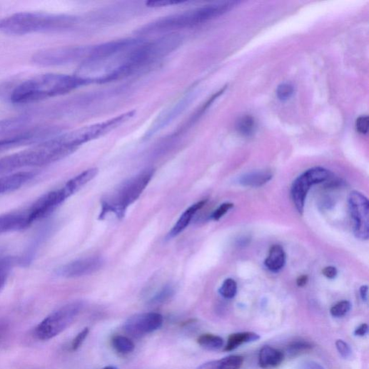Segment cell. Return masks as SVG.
I'll use <instances>...</instances> for the list:
<instances>
[{
	"label": "cell",
	"mask_w": 369,
	"mask_h": 369,
	"mask_svg": "<svg viewBox=\"0 0 369 369\" xmlns=\"http://www.w3.org/2000/svg\"><path fill=\"white\" fill-rule=\"evenodd\" d=\"M285 253L280 246H273L265 261L266 268L274 273L280 271L285 264Z\"/></svg>",
	"instance_id": "22"
},
{
	"label": "cell",
	"mask_w": 369,
	"mask_h": 369,
	"mask_svg": "<svg viewBox=\"0 0 369 369\" xmlns=\"http://www.w3.org/2000/svg\"><path fill=\"white\" fill-rule=\"evenodd\" d=\"M83 307L82 303L75 302L52 312L34 328V338L39 340L46 341L58 336L76 320Z\"/></svg>",
	"instance_id": "5"
},
{
	"label": "cell",
	"mask_w": 369,
	"mask_h": 369,
	"mask_svg": "<svg viewBox=\"0 0 369 369\" xmlns=\"http://www.w3.org/2000/svg\"><path fill=\"white\" fill-rule=\"evenodd\" d=\"M294 93V88L291 84H283L278 86L276 91L278 98L282 101H288Z\"/></svg>",
	"instance_id": "32"
},
{
	"label": "cell",
	"mask_w": 369,
	"mask_h": 369,
	"mask_svg": "<svg viewBox=\"0 0 369 369\" xmlns=\"http://www.w3.org/2000/svg\"><path fill=\"white\" fill-rule=\"evenodd\" d=\"M163 324V317L156 313L135 315L124 324V330L133 338H140L159 330Z\"/></svg>",
	"instance_id": "12"
},
{
	"label": "cell",
	"mask_w": 369,
	"mask_h": 369,
	"mask_svg": "<svg viewBox=\"0 0 369 369\" xmlns=\"http://www.w3.org/2000/svg\"><path fill=\"white\" fill-rule=\"evenodd\" d=\"M59 128L52 126H41L30 129L22 133L0 140V151H4L16 147L39 144L59 135Z\"/></svg>",
	"instance_id": "10"
},
{
	"label": "cell",
	"mask_w": 369,
	"mask_h": 369,
	"mask_svg": "<svg viewBox=\"0 0 369 369\" xmlns=\"http://www.w3.org/2000/svg\"><path fill=\"white\" fill-rule=\"evenodd\" d=\"M176 290L173 285L171 284L166 285L155 295L151 300V304L153 305L163 304L173 296Z\"/></svg>",
	"instance_id": "27"
},
{
	"label": "cell",
	"mask_w": 369,
	"mask_h": 369,
	"mask_svg": "<svg viewBox=\"0 0 369 369\" xmlns=\"http://www.w3.org/2000/svg\"><path fill=\"white\" fill-rule=\"evenodd\" d=\"M284 360V354L280 350L268 345L263 347L259 354V365L264 369L278 367Z\"/></svg>",
	"instance_id": "19"
},
{
	"label": "cell",
	"mask_w": 369,
	"mask_h": 369,
	"mask_svg": "<svg viewBox=\"0 0 369 369\" xmlns=\"http://www.w3.org/2000/svg\"><path fill=\"white\" fill-rule=\"evenodd\" d=\"M66 198L68 197L63 188L43 195L26 211L29 226L49 216Z\"/></svg>",
	"instance_id": "13"
},
{
	"label": "cell",
	"mask_w": 369,
	"mask_h": 369,
	"mask_svg": "<svg viewBox=\"0 0 369 369\" xmlns=\"http://www.w3.org/2000/svg\"><path fill=\"white\" fill-rule=\"evenodd\" d=\"M312 348L313 345L310 343L298 341L290 344L287 347L286 353L289 356L293 357L310 350Z\"/></svg>",
	"instance_id": "30"
},
{
	"label": "cell",
	"mask_w": 369,
	"mask_h": 369,
	"mask_svg": "<svg viewBox=\"0 0 369 369\" xmlns=\"http://www.w3.org/2000/svg\"><path fill=\"white\" fill-rule=\"evenodd\" d=\"M64 158V151L51 138L31 149L0 158V176L25 168L49 165Z\"/></svg>",
	"instance_id": "3"
},
{
	"label": "cell",
	"mask_w": 369,
	"mask_h": 369,
	"mask_svg": "<svg viewBox=\"0 0 369 369\" xmlns=\"http://www.w3.org/2000/svg\"><path fill=\"white\" fill-rule=\"evenodd\" d=\"M89 328H86L84 329L76 338L73 340L71 348L72 350L76 351L79 350L84 341L86 340V338L88 337L89 334Z\"/></svg>",
	"instance_id": "33"
},
{
	"label": "cell",
	"mask_w": 369,
	"mask_h": 369,
	"mask_svg": "<svg viewBox=\"0 0 369 369\" xmlns=\"http://www.w3.org/2000/svg\"><path fill=\"white\" fill-rule=\"evenodd\" d=\"M243 357L233 355L205 363L197 369H239L243 365Z\"/></svg>",
	"instance_id": "21"
},
{
	"label": "cell",
	"mask_w": 369,
	"mask_h": 369,
	"mask_svg": "<svg viewBox=\"0 0 369 369\" xmlns=\"http://www.w3.org/2000/svg\"><path fill=\"white\" fill-rule=\"evenodd\" d=\"M103 369H117L115 366H107Z\"/></svg>",
	"instance_id": "43"
},
{
	"label": "cell",
	"mask_w": 369,
	"mask_h": 369,
	"mask_svg": "<svg viewBox=\"0 0 369 369\" xmlns=\"http://www.w3.org/2000/svg\"><path fill=\"white\" fill-rule=\"evenodd\" d=\"M368 332V326L367 324H362L359 325L354 331V334L356 336L363 337L365 336Z\"/></svg>",
	"instance_id": "40"
},
{
	"label": "cell",
	"mask_w": 369,
	"mask_h": 369,
	"mask_svg": "<svg viewBox=\"0 0 369 369\" xmlns=\"http://www.w3.org/2000/svg\"><path fill=\"white\" fill-rule=\"evenodd\" d=\"M103 265V261L98 257H91L70 262L57 271L59 276L67 278H79L91 275L99 271Z\"/></svg>",
	"instance_id": "14"
},
{
	"label": "cell",
	"mask_w": 369,
	"mask_h": 369,
	"mask_svg": "<svg viewBox=\"0 0 369 369\" xmlns=\"http://www.w3.org/2000/svg\"><path fill=\"white\" fill-rule=\"evenodd\" d=\"M234 207V204L231 203H225L221 204L212 214L211 217L213 220L218 221L223 218L231 209Z\"/></svg>",
	"instance_id": "34"
},
{
	"label": "cell",
	"mask_w": 369,
	"mask_h": 369,
	"mask_svg": "<svg viewBox=\"0 0 369 369\" xmlns=\"http://www.w3.org/2000/svg\"><path fill=\"white\" fill-rule=\"evenodd\" d=\"M153 170H148L126 182L115 193L113 198L103 205L101 217L112 211L123 216L125 210L132 204L142 193L153 176Z\"/></svg>",
	"instance_id": "6"
},
{
	"label": "cell",
	"mask_w": 369,
	"mask_h": 369,
	"mask_svg": "<svg viewBox=\"0 0 369 369\" xmlns=\"http://www.w3.org/2000/svg\"><path fill=\"white\" fill-rule=\"evenodd\" d=\"M113 348L120 353L127 354L134 350L133 343L128 338L122 335H117L112 339Z\"/></svg>",
	"instance_id": "26"
},
{
	"label": "cell",
	"mask_w": 369,
	"mask_h": 369,
	"mask_svg": "<svg viewBox=\"0 0 369 369\" xmlns=\"http://www.w3.org/2000/svg\"><path fill=\"white\" fill-rule=\"evenodd\" d=\"M238 4L236 1H229L206 6L164 18L147 26L143 31L152 32L196 26L224 15Z\"/></svg>",
	"instance_id": "4"
},
{
	"label": "cell",
	"mask_w": 369,
	"mask_h": 369,
	"mask_svg": "<svg viewBox=\"0 0 369 369\" xmlns=\"http://www.w3.org/2000/svg\"><path fill=\"white\" fill-rule=\"evenodd\" d=\"M198 343L208 350H217L224 346L225 342L218 335L203 334L198 338Z\"/></svg>",
	"instance_id": "25"
},
{
	"label": "cell",
	"mask_w": 369,
	"mask_h": 369,
	"mask_svg": "<svg viewBox=\"0 0 369 369\" xmlns=\"http://www.w3.org/2000/svg\"><path fill=\"white\" fill-rule=\"evenodd\" d=\"M98 172L96 168L89 169L69 181L62 188L67 197L69 198L80 191L97 176Z\"/></svg>",
	"instance_id": "18"
},
{
	"label": "cell",
	"mask_w": 369,
	"mask_h": 369,
	"mask_svg": "<svg viewBox=\"0 0 369 369\" xmlns=\"http://www.w3.org/2000/svg\"><path fill=\"white\" fill-rule=\"evenodd\" d=\"M273 178L268 171H257L242 176L240 183L244 186L260 187L268 183Z\"/></svg>",
	"instance_id": "23"
},
{
	"label": "cell",
	"mask_w": 369,
	"mask_h": 369,
	"mask_svg": "<svg viewBox=\"0 0 369 369\" xmlns=\"http://www.w3.org/2000/svg\"><path fill=\"white\" fill-rule=\"evenodd\" d=\"M299 369H325L321 365L315 362L307 360L302 363L299 367Z\"/></svg>",
	"instance_id": "38"
},
{
	"label": "cell",
	"mask_w": 369,
	"mask_h": 369,
	"mask_svg": "<svg viewBox=\"0 0 369 369\" xmlns=\"http://www.w3.org/2000/svg\"><path fill=\"white\" fill-rule=\"evenodd\" d=\"M351 309V304L348 301H341L330 309L333 317L339 318L346 315Z\"/></svg>",
	"instance_id": "31"
},
{
	"label": "cell",
	"mask_w": 369,
	"mask_h": 369,
	"mask_svg": "<svg viewBox=\"0 0 369 369\" xmlns=\"http://www.w3.org/2000/svg\"><path fill=\"white\" fill-rule=\"evenodd\" d=\"M357 131L360 133L365 134L368 130V116H361L358 118L355 123Z\"/></svg>",
	"instance_id": "37"
},
{
	"label": "cell",
	"mask_w": 369,
	"mask_h": 369,
	"mask_svg": "<svg viewBox=\"0 0 369 369\" xmlns=\"http://www.w3.org/2000/svg\"><path fill=\"white\" fill-rule=\"evenodd\" d=\"M323 275L330 279L335 278L338 275V271L335 267L328 266L323 270Z\"/></svg>",
	"instance_id": "39"
},
{
	"label": "cell",
	"mask_w": 369,
	"mask_h": 369,
	"mask_svg": "<svg viewBox=\"0 0 369 369\" xmlns=\"http://www.w3.org/2000/svg\"><path fill=\"white\" fill-rule=\"evenodd\" d=\"M194 98V91H190L180 101L172 106L169 109L164 111L155 123L152 125L148 131L144 135V138H151L158 131H161L176 118L190 105Z\"/></svg>",
	"instance_id": "15"
},
{
	"label": "cell",
	"mask_w": 369,
	"mask_h": 369,
	"mask_svg": "<svg viewBox=\"0 0 369 369\" xmlns=\"http://www.w3.org/2000/svg\"><path fill=\"white\" fill-rule=\"evenodd\" d=\"M308 282V276L303 275L300 276L297 280V284L299 287H304Z\"/></svg>",
	"instance_id": "42"
},
{
	"label": "cell",
	"mask_w": 369,
	"mask_h": 369,
	"mask_svg": "<svg viewBox=\"0 0 369 369\" xmlns=\"http://www.w3.org/2000/svg\"><path fill=\"white\" fill-rule=\"evenodd\" d=\"M331 173L323 168H313L295 180L292 184L290 194L293 203L298 212L303 213L305 201L312 186L326 181Z\"/></svg>",
	"instance_id": "8"
},
{
	"label": "cell",
	"mask_w": 369,
	"mask_h": 369,
	"mask_svg": "<svg viewBox=\"0 0 369 369\" xmlns=\"http://www.w3.org/2000/svg\"><path fill=\"white\" fill-rule=\"evenodd\" d=\"M71 17L38 12H24L0 20V31L11 35L22 36L49 32L71 26Z\"/></svg>",
	"instance_id": "2"
},
{
	"label": "cell",
	"mask_w": 369,
	"mask_h": 369,
	"mask_svg": "<svg viewBox=\"0 0 369 369\" xmlns=\"http://www.w3.org/2000/svg\"><path fill=\"white\" fill-rule=\"evenodd\" d=\"M134 114L135 111H130L108 121L61 134V138L66 143L77 150L81 145L118 127L132 118Z\"/></svg>",
	"instance_id": "7"
},
{
	"label": "cell",
	"mask_w": 369,
	"mask_h": 369,
	"mask_svg": "<svg viewBox=\"0 0 369 369\" xmlns=\"http://www.w3.org/2000/svg\"><path fill=\"white\" fill-rule=\"evenodd\" d=\"M238 291V285L233 278L226 279L220 287L218 292L226 299H233L236 297Z\"/></svg>",
	"instance_id": "28"
},
{
	"label": "cell",
	"mask_w": 369,
	"mask_h": 369,
	"mask_svg": "<svg viewBox=\"0 0 369 369\" xmlns=\"http://www.w3.org/2000/svg\"><path fill=\"white\" fill-rule=\"evenodd\" d=\"M92 84L80 76L46 73L22 82L11 93L14 104H28L67 94Z\"/></svg>",
	"instance_id": "1"
},
{
	"label": "cell",
	"mask_w": 369,
	"mask_h": 369,
	"mask_svg": "<svg viewBox=\"0 0 369 369\" xmlns=\"http://www.w3.org/2000/svg\"><path fill=\"white\" fill-rule=\"evenodd\" d=\"M26 213L24 211L0 215V236L29 228Z\"/></svg>",
	"instance_id": "16"
},
{
	"label": "cell",
	"mask_w": 369,
	"mask_h": 369,
	"mask_svg": "<svg viewBox=\"0 0 369 369\" xmlns=\"http://www.w3.org/2000/svg\"><path fill=\"white\" fill-rule=\"evenodd\" d=\"M238 131L243 136L252 135L256 129L255 120L251 116H244L241 118L237 124Z\"/></svg>",
	"instance_id": "29"
},
{
	"label": "cell",
	"mask_w": 369,
	"mask_h": 369,
	"mask_svg": "<svg viewBox=\"0 0 369 369\" xmlns=\"http://www.w3.org/2000/svg\"><path fill=\"white\" fill-rule=\"evenodd\" d=\"M183 2L178 1V0H156V1L146 3V6L151 8H159L177 5Z\"/></svg>",
	"instance_id": "36"
},
{
	"label": "cell",
	"mask_w": 369,
	"mask_h": 369,
	"mask_svg": "<svg viewBox=\"0 0 369 369\" xmlns=\"http://www.w3.org/2000/svg\"><path fill=\"white\" fill-rule=\"evenodd\" d=\"M206 201H199L186 209L168 234V238H173L181 233L190 224L196 213L206 204Z\"/></svg>",
	"instance_id": "20"
},
{
	"label": "cell",
	"mask_w": 369,
	"mask_h": 369,
	"mask_svg": "<svg viewBox=\"0 0 369 369\" xmlns=\"http://www.w3.org/2000/svg\"><path fill=\"white\" fill-rule=\"evenodd\" d=\"M36 173L21 171L0 178V194L14 192L32 180Z\"/></svg>",
	"instance_id": "17"
},
{
	"label": "cell",
	"mask_w": 369,
	"mask_h": 369,
	"mask_svg": "<svg viewBox=\"0 0 369 369\" xmlns=\"http://www.w3.org/2000/svg\"><path fill=\"white\" fill-rule=\"evenodd\" d=\"M368 285H362L360 288V298L363 300V301H364L365 303L368 301Z\"/></svg>",
	"instance_id": "41"
},
{
	"label": "cell",
	"mask_w": 369,
	"mask_h": 369,
	"mask_svg": "<svg viewBox=\"0 0 369 369\" xmlns=\"http://www.w3.org/2000/svg\"><path fill=\"white\" fill-rule=\"evenodd\" d=\"M261 338L260 335L253 332H243L232 334L225 348L226 351H232L243 344L257 341Z\"/></svg>",
	"instance_id": "24"
},
{
	"label": "cell",
	"mask_w": 369,
	"mask_h": 369,
	"mask_svg": "<svg viewBox=\"0 0 369 369\" xmlns=\"http://www.w3.org/2000/svg\"><path fill=\"white\" fill-rule=\"evenodd\" d=\"M86 54L84 48H51L38 51L32 60L43 66H59L75 61Z\"/></svg>",
	"instance_id": "11"
},
{
	"label": "cell",
	"mask_w": 369,
	"mask_h": 369,
	"mask_svg": "<svg viewBox=\"0 0 369 369\" xmlns=\"http://www.w3.org/2000/svg\"><path fill=\"white\" fill-rule=\"evenodd\" d=\"M348 206L356 238L367 241L369 237V203L361 193L354 191L348 196Z\"/></svg>",
	"instance_id": "9"
},
{
	"label": "cell",
	"mask_w": 369,
	"mask_h": 369,
	"mask_svg": "<svg viewBox=\"0 0 369 369\" xmlns=\"http://www.w3.org/2000/svg\"><path fill=\"white\" fill-rule=\"evenodd\" d=\"M335 345L338 353L343 358L348 359L351 357L352 350L347 343L342 340H338L336 341Z\"/></svg>",
	"instance_id": "35"
}]
</instances>
